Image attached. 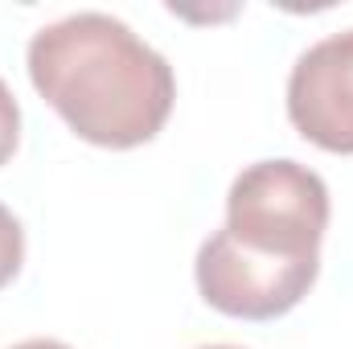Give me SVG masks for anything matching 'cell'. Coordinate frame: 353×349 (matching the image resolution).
<instances>
[{"label":"cell","instance_id":"8992f818","mask_svg":"<svg viewBox=\"0 0 353 349\" xmlns=\"http://www.w3.org/2000/svg\"><path fill=\"white\" fill-rule=\"evenodd\" d=\"M17 140H21V107H17L8 83L0 79V165L17 152Z\"/></svg>","mask_w":353,"mask_h":349},{"label":"cell","instance_id":"52a82bcc","mask_svg":"<svg viewBox=\"0 0 353 349\" xmlns=\"http://www.w3.org/2000/svg\"><path fill=\"white\" fill-rule=\"evenodd\" d=\"M12 349H70V346H62V341H50V337H33V341H21V346H12Z\"/></svg>","mask_w":353,"mask_h":349},{"label":"cell","instance_id":"5b68a950","mask_svg":"<svg viewBox=\"0 0 353 349\" xmlns=\"http://www.w3.org/2000/svg\"><path fill=\"white\" fill-rule=\"evenodd\" d=\"M25 263V230L8 206H0V288L12 283V275Z\"/></svg>","mask_w":353,"mask_h":349},{"label":"cell","instance_id":"ba28073f","mask_svg":"<svg viewBox=\"0 0 353 349\" xmlns=\"http://www.w3.org/2000/svg\"><path fill=\"white\" fill-rule=\"evenodd\" d=\"M201 349H243V346H201Z\"/></svg>","mask_w":353,"mask_h":349},{"label":"cell","instance_id":"3957f363","mask_svg":"<svg viewBox=\"0 0 353 349\" xmlns=\"http://www.w3.org/2000/svg\"><path fill=\"white\" fill-rule=\"evenodd\" d=\"M316 271H321V259L283 263L251 255L239 243H230L226 230H214L193 263L201 300L239 321H275L292 312L316 283Z\"/></svg>","mask_w":353,"mask_h":349},{"label":"cell","instance_id":"7a4b0ae2","mask_svg":"<svg viewBox=\"0 0 353 349\" xmlns=\"http://www.w3.org/2000/svg\"><path fill=\"white\" fill-rule=\"evenodd\" d=\"M329 185L300 161H255L226 193V239L251 255L283 263L321 259Z\"/></svg>","mask_w":353,"mask_h":349},{"label":"cell","instance_id":"6da1fadb","mask_svg":"<svg viewBox=\"0 0 353 349\" xmlns=\"http://www.w3.org/2000/svg\"><path fill=\"white\" fill-rule=\"evenodd\" d=\"M37 94L99 148L148 144L176 99L165 54L111 12H70L29 37Z\"/></svg>","mask_w":353,"mask_h":349},{"label":"cell","instance_id":"277c9868","mask_svg":"<svg viewBox=\"0 0 353 349\" xmlns=\"http://www.w3.org/2000/svg\"><path fill=\"white\" fill-rule=\"evenodd\" d=\"M288 119L325 152H353V29L308 46L288 74Z\"/></svg>","mask_w":353,"mask_h":349}]
</instances>
